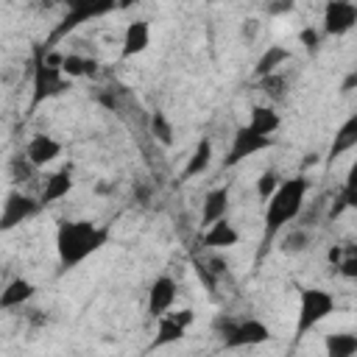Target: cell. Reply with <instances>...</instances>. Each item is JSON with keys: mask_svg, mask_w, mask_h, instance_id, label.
<instances>
[{"mask_svg": "<svg viewBox=\"0 0 357 357\" xmlns=\"http://www.w3.org/2000/svg\"><path fill=\"white\" fill-rule=\"evenodd\" d=\"M192 265H195V273H198V279H201V282H204L209 290H215V273H212V268H209L206 262H201V259H195Z\"/></svg>", "mask_w": 357, "mask_h": 357, "instance_id": "4316f807", "label": "cell"}, {"mask_svg": "<svg viewBox=\"0 0 357 357\" xmlns=\"http://www.w3.org/2000/svg\"><path fill=\"white\" fill-rule=\"evenodd\" d=\"M61 73H64L67 78H78V75H86V59H81V56H64Z\"/></svg>", "mask_w": 357, "mask_h": 357, "instance_id": "484cf974", "label": "cell"}, {"mask_svg": "<svg viewBox=\"0 0 357 357\" xmlns=\"http://www.w3.org/2000/svg\"><path fill=\"white\" fill-rule=\"evenodd\" d=\"M279 184H282V178H279V173H276V170H262V173H259V178H257V195L268 201V198L279 190Z\"/></svg>", "mask_w": 357, "mask_h": 357, "instance_id": "cb8c5ba5", "label": "cell"}, {"mask_svg": "<svg viewBox=\"0 0 357 357\" xmlns=\"http://www.w3.org/2000/svg\"><path fill=\"white\" fill-rule=\"evenodd\" d=\"M337 271H340L346 279H357V259H351V257H343V262L337 265Z\"/></svg>", "mask_w": 357, "mask_h": 357, "instance_id": "f546056e", "label": "cell"}, {"mask_svg": "<svg viewBox=\"0 0 357 357\" xmlns=\"http://www.w3.org/2000/svg\"><path fill=\"white\" fill-rule=\"evenodd\" d=\"M298 39H301V45H304L307 50H315V47H318V31H312V28H304Z\"/></svg>", "mask_w": 357, "mask_h": 357, "instance_id": "4dcf8cb0", "label": "cell"}, {"mask_svg": "<svg viewBox=\"0 0 357 357\" xmlns=\"http://www.w3.org/2000/svg\"><path fill=\"white\" fill-rule=\"evenodd\" d=\"M237 240H240V234H237V229L226 218L218 220V223H212L204 231V243L212 245V248H231V245H237Z\"/></svg>", "mask_w": 357, "mask_h": 357, "instance_id": "5bb4252c", "label": "cell"}, {"mask_svg": "<svg viewBox=\"0 0 357 357\" xmlns=\"http://www.w3.org/2000/svg\"><path fill=\"white\" fill-rule=\"evenodd\" d=\"M100 103H103V106H109V109H114V106H117L114 95H100Z\"/></svg>", "mask_w": 357, "mask_h": 357, "instance_id": "f35d334b", "label": "cell"}, {"mask_svg": "<svg viewBox=\"0 0 357 357\" xmlns=\"http://www.w3.org/2000/svg\"><path fill=\"white\" fill-rule=\"evenodd\" d=\"M170 318H173L176 324H181V326L187 329V326L192 324V310H178V312H176V315H170Z\"/></svg>", "mask_w": 357, "mask_h": 357, "instance_id": "1f68e13d", "label": "cell"}, {"mask_svg": "<svg viewBox=\"0 0 357 357\" xmlns=\"http://www.w3.org/2000/svg\"><path fill=\"white\" fill-rule=\"evenodd\" d=\"M279 114L271 109V106H254L251 109V120H248V128H254L257 134L262 137H271L276 128H279Z\"/></svg>", "mask_w": 357, "mask_h": 357, "instance_id": "d6986e66", "label": "cell"}, {"mask_svg": "<svg viewBox=\"0 0 357 357\" xmlns=\"http://www.w3.org/2000/svg\"><path fill=\"white\" fill-rule=\"evenodd\" d=\"M326 259L337 268V265L343 262V245H332V248H329V254H326Z\"/></svg>", "mask_w": 357, "mask_h": 357, "instance_id": "d6a6232c", "label": "cell"}, {"mask_svg": "<svg viewBox=\"0 0 357 357\" xmlns=\"http://www.w3.org/2000/svg\"><path fill=\"white\" fill-rule=\"evenodd\" d=\"M39 209H42V201H33V198H28L22 192H8L6 195V204H3V215H0V229L8 231L17 223L33 218Z\"/></svg>", "mask_w": 357, "mask_h": 357, "instance_id": "ba28073f", "label": "cell"}, {"mask_svg": "<svg viewBox=\"0 0 357 357\" xmlns=\"http://www.w3.org/2000/svg\"><path fill=\"white\" fill-rule=\"evenodd\" d=\"M262 86H265V92H271V95H282L284 81H282L279 75H268V78H262Z\"/></svg>", "mask_w": 357, "mask_h": 357, "instance_id": "f1b7e54d", "label": "cell"}, {"mask_svg": "<svg viewBox=\"0 0 357 357\" xmlns=\"http://www.w3.org/2000/svg\"><path fill=\"white\" fill-rule=\"evenodd\" d=\"M271 142H273L271 137H262V134H257V131L248 128V126L237 128V131H234V139H231V148H229V156L223 159V167L240 165L243 159H248V156H254V153L271 148Z\"/></svg>", "mask_w": 357, "mask_h": 357, "instance_id": "8992f818", "label": "cell"}, {"mask_svg": "<svg viewBox=\"0 0 357 357\" xmlns=\"http://www.w3.org/2000/svg\"><path fill=\"white\" fill-rule=\"evenodd\" d=\"M287 59H290V50H287V47H282V45H271V47L259 56V61H257V67H254V75H257V78H268V75H273L276 67L284 64Z\"/></svg>", "mask_w": 357, "mask_h": 357, "instance_id": "e0dca14e", "label": "cell"}, {"mask_svg": "<svg viewBox=\"0 0 357 357\" xmlns=\"http://www.w3.org/2000/svg\"><path fill=\"white\" fill-rule=\"evenodd\" d=\"M346 190H357V162L351 165L349 170V178H346Z\"/></svg>", "mask_w": 357, "mask_h": 357, "instance_id": "e575fe53", "label": "cell"}, {"mask_svg": "<svg viewBox=\"0 0 357 357\" xmlns=\"http://www.w3.org/2000/svg\"><path fill=\"white\" fill-rule=\"evenodd\" d=\"M226 209H229V187H218L212 192H206L204 198V206H201V226H212L218 220L226 218Z\"/></svg>", "mask_w": 357, "mask_h": 357, "instance_id": "7c38bea8", "label": "cell"}, {"mask_svg": "<svg viewBox=\"0 0 357 357\" xmlns=\"http://www.w3.org/2000/svg\"><path fill=\"white\" fill-rule=\"evenodd\" d=\"M329 312H335V298L332 293L321 287H301L298 298V324H296V337H304L312 326H318Z\"/></svg>", "mask_w": 357, "mask_h": 357, "instance_id": "3957f363", "label": "cell"}, {"mask_svg": "<svg viewBox=\"0 0 357 357\" xmlns=\"http://www.w3.org/2000/svg\"><path fill=\"white\" fill-rule=\"evenodd\" d=\"M59 153H61V145H59L53 137H47V134H36V137L28 142V148H25V159H28L33 167H45V165L53 162Z\"/></svg>", "mask_w": 357, "mask_h": 357, "instance_id": "8fae6325", "label": "cell"}, {"mask_svg": "<svg viewBox=\"0 0 357 357\" xmlns=\"http://www.w3.org/2000/svg\"><path fill=\"white\" fill-rule=\"evenodd\" d=\"M357 145V114H351L340 128H337V134H335V139H332V145H329V156L335 159V156H340L343 151H349V148H354Z\"/></svg>", "mask_w": 357, "mask_h": 357, "instance_id": "ffe728a7", "label": "cell"}, {"mask_svg": "<svg viewBox=\"0 0 357 357\" xmlns=\"http://www.w3.org/2000/svg\"><path fill=\"white\" fill-rule=\"evenodd\" d=\"M151 128H153V137H156L162 145H173V128H170V123H167V117H165L162 112H156V114L151 117Z\"/></svg>", "mask_w": 357, "mask_h": 357, "instance_id": "d4e9b609", "label": "cell"}, {"mask_svg": "<svg viewBox=\"0 0 357 357\" xmlns=\"http://www.w3.org/2000/svg\"><path fill=\"white\" fill-rule=\"evenodd\" d=\"M64 89H67L64 73L56 70V67H47L45 64V50L36 47V53H33V98H31V109H36L45 98H53V95H59Z\"/></svg>", "mask_w": 357, "mask_h": 357, "instance_id": "5b68a950", "label": "cell"}, {"mask_svg": "<svg viewBox=\"0 0 357 357\" xmlns=\"http://www.w3.org/2000/svg\"><path fill=\"white\" fill-rule=\"evenodd\" d=\"M209 162H212V142H209V139H201V142L195 145V151H192L187 167H184V178H192V176L204 173V170L209 167Z\"/></svg>", "mask_w": 357, "mask_h": 357, "instance_id": "44dd1931", "label": "cell"}, {"mask_svg": "<svg viewBox=\"0 0 357 357\" xmlns=\"http://www.w3.org/2000/svg\"><path fill=\"white\" fill-rule=\"evenodd\" d=\"M151 42V28L145 20H134L126 25V33H123V47H120V56L123 59H131L137 53H142Z\"/></svg>", "mask_w": 357, "mask_h": 357, "instance_id": "30bf717a", "label": "cell"}, {"mask_svg": "<svg viewBox=\"0 0 357 357\" xmlns=\"http://www.w3.org/2000/svg\"><path fill=\"white\" fill-rule=\"evenodd\" d=\"M98 73V61L95 59H86V75H95Z\"/></svg>", "mask_w": 357, "mask_h": 357, "instance_id": "ab89813d", "label": "cell"}, {"mask_svg": "<svg viewBox=\"0 0 357 357\" xmlns=\"http://www.w3.org/2000/svg\"><path fill=\"white\" fill-rule=\"evenodd\" d=\"M340 195H343L346 206H354V209H357V190H343Z\"/></svg>", "mask_w": 357, "mask_h": 357, "instance_id": "836d02e7", "label": "cell"}, {"mask_svg": "<svg viewBox=\"0 0 357 357\" xmlns=\"http://www.w3.org/2000/svg\"><path fill=\"white\" fill-rule=\"evenodd\" d=\"M293 8V3H279V6H268V11L271 14H279V11H290Z\"/></svg>", "mask_w": 357, "mask_h": 357, "instance_id": "8d00e7d4", "label": "cell"}, {"mask_svg": "<svg viewBox=\"0 0 357 357\" xmlns=\"http://www.w3.org/2000/svg\"><path fill=\"white\" fill-rule=\"evenodd\" d=\"M304 195H307V178L304 176H296V178H284L279 184V190L268 198V209H265V240L262 245H268L276 231L296 220L301 206H304Z\"/></svg>", "mask_w": 357, "mask_h": 357, "instance_id": "7a4b0ae2", "label": "cell"}, {"mask_svg": "<svg viewBox=\"0 0 357 357\" xmlns=\"http://www.w3.org/2000/svg\"><path fill=\"white\" fill-rule=\"evenodd\" d=\"M109 240V231L89 223V220H64L56 231V251H59V262L64 271L75 268L78 262H84L89 254H95L98 248H103Z\"/></svg>", "mask_w": 357, "mask_h": 357, "instance_id": "6da1fadb", "label": "cell"}, {"mask_svg": "<svg viewBox=\"0 0 357 357\" xmlns=\"http://www.w3.org/2000/svg\"><path fill=\"white\" fill-rule=\"evenodd\" d=\"M112 6H73L70 8V14L61 20V25L53 31V39H59V36H64V33H70L73 28H78L81 22H86V20H92V17H98V14H106Z\"/></svg>", "mask_w": 357, "mask_h": 357, "instance_id": "4fadbf2b", "label": "cell"}, {"mask_svg": "<svg viewBox=\"0 0 357 357\" xmlns=\"http://www.w3.org/2000/svg\"><path fill=\"white\" fill-rule=\"evenodd\" d=\"M173 301H176V282L170 276H159L148 290V312L153 318H165Z\"/></svg>", "mask_w": 357, "mask_h": 357, "instance_id": "9c48e42d", "label": "cell"}, {"mask_svg": "<svg viewBox=\"0 0 357 357\" xmlns=\"http://www.w3.org/2000/svg\"><path fill=\"white\" fill-rule=\"evenodd\" d=\"M70 190H73V178H70V170H67V167L59 170V173H53V176H47L45 190H42V206H45V204H53V201H59V198H64Z\"/></svg>", "mask_w": 357, "mask_h": 357, "instance_id": "ac0fdd59", "label": "cell"}, {"mask_svg": "<svg viewBox=\"0 0 357 357\" xmlns=\"http://www.w3.org/2000/svg\"><path fill=\"white\" fill-rule=\"evenodd\" d=\"M343 257L357 259V243H346V245H343Z\"/></svg>", "mask_w": 357, "mask_h": 357, "instance_id": "d590c367", "label": "cell"}, {"mask_svg": "<svg viewBox=\"0 0 357 357\" xmlns=\"http://www.w3.org/2000/svg\"><path fill=\"white\" fill-rule=\"evenodd\" d=\"M33 290H36V287H33L28 279H14V282H8L6 290L0 293V307H3V310L20 307V304H25V301L33 296Z\"/></svg>", "mask_w": 357, "mask_h": 357, "instance_id": "9a60e30c", "label": "cell"}, {"mask_svg": "<svg viewBox=\"0 0 357 357\" xmlns=\"http://www.w3.org/2000/svg\"><path fill=\"white\" fill-rule=\"evenodd\" d=\"M326 357H354L357 354V335L351 332H332L324 340Z\"/></svg>", "mask_w": 357, "mask_h": 357, "instance_id": "2e32d148", "label": "cell"}, {"mask_svg": "<svg viewBox=\"0 0 357 357\" xmlns=\"http://www.w3.org/2000/svg\"><path fill=\"white\" fill-rule=\"evenodd\" d=\"M218 332H220V340L226 349H243V346H259L271 337V329L257 321V318H245V321H231V318H223L215 324Z\"/></svg>", "mask_w": 357, "mask_h": 357, "instance_id": "277c9868", "label": "cell"}, {"mask_svg": "<svg viewBox=\"0 0 357 357\" xmlns=\"http://www.w3.org/2000/svg\"><path fill=\"white\" fill-rule=\"evenodd\" d=\"M357 25V6L346 0H332L324 6V31L329 36H343Z\"/></svg>", "mask_w": 357, "mask_h": 357, "instance_id": "52a82bcc", "label": "cell"}, {"mask_svg": "<svg viewBox=\"0 0 357 357\" xmlns=\"http://www.w3.org/2000/svg\"><path fill=\"white\" fill-rule=\"evenodd\" d=\"M209 265H212V273H220V271H226V262H223V259H209Z\"/></svg>", "mask_w": 357, "mask_h": 357, "instance_id": "74e56055", "label": "cell"}, {"mask_svg": "<svg viewBox=\"0 0 357 357\" xmlns=\"http://www.w3.org/2000/svg\"><path fill=\"white\" fill-rule=\"evenodd\" d=\"M181 337H184V326H181V324H176L170 315L159 318V332H156V340H153L156 349H159V346H167V343H176V340H181Z\"/></svg>", "mask_w": 357, "mask_h": 357, "instance_id": "7402d4cb", "label": "cell"}, {"mask_svg": "<svg viewBox=\"0 0 357 357\" xmlns=\"http://www.w3.org/2000/svg\"><path fill=\"white\" fill-rule=\"evenodd\" d=\"M310 245V231L307 229H293L282 237V251L284 254H301Z\"/></svg>", "mask_w": 357, "mask_h": 357, "instance_id": "603a6c76", "label": "cell"}, {"mask_svg": "<svg viewBox=\"0 0 357 357\" xmlns=\"http://www.w3.org/2000/svg\"><path fill=\"white\" fill-rule=\"evenodd\" d=\"M31 167H33V165H31L25 156H17L14 165H11V170H14L17 178H28V176H31Z\"/></svg>", "mask_w": 357, "mask_h": 357, "instance_id": "83f0119b", "label": "cell"}]
</instances>
